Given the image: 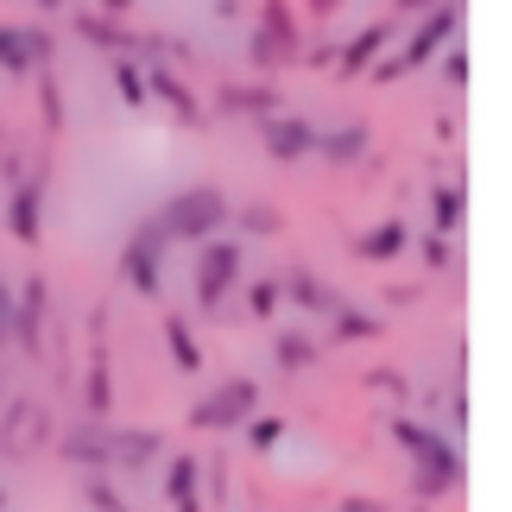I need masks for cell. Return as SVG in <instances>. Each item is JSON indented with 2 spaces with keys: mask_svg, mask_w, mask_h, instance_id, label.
Masks as SVG:
<instances>
[{
  "mask_svg": "<svg viewBox=\"0 0 512 512\" xmlns=\"http://www.w3.org/2000/svg\"><path fill=\"white\" fill-rule=\"evenodd\" d=\"M7 234L26 241V247H38V234H45V165H32L13 184V196H7Z\"/></svg>",
  "mask_w": 512,
  "mask_h": 512,
  "instance_id": "cell-8",
  "label": "cell"
},
{
  "mask_svg": "<svg viewBox=\"0 0 512 512\" xmlns=\"http://www.w3.org/2000/svg\"><path fill=\"white\" fill-rule=\"evenodd\" d=\"M76 32H83L89 45L114 51V57H133V51H140V32H133L127 19H108V13H76Z\"/></svg>",
  "mask_w": 512,
  "mask_h": 512,
  "instance_id": "cell-15",
  "label": "cell"
},
{
  "mask_svg": "<svg viewBox=\"0 0 512 512\" xmlns=\"http://www.w3.org/2000/svg\"><path fill=\"white\" fill-rule=\"evenodd\" d=\"M102 13H108V19H121V13H133V0H102Z\"/></svg>",
  "mask_w": 512,
  "mask_h": 512,
  "instance_id": "cell-37",
  "label": "cell"
},
{
  "mask_svg": "<svg viewBox=\"0 0 512 512\" xmlns=\"http://www.w3.org/2000/svg\"><path fill=\"white\" fill-rule=\"evenodd\" d=\"M279 222H285V215L272 209V203H247V209H241V228H247V234H279Z\"/></svg>",
  "mask_w": 512,
  "mask_h": 512,
  "instance_id": "cell-28",
  "label": "cell"
},
{
  "mask_svg": "<svg viewBox=\"0 0 512 512\" xmlns=\"http://www.w3.org/2000/svg\"><path fill=\"white\" fill-rule=\"evenodd\" d=\"M424 266L430 272H449V266H456V247H449L443 234H424Z\"/></svg>",
  "mask_w": 512,
  "mask_h": 512,
  "instance_id": "cell-29",
  "label": "cell"
},
{
  "mask_svg": "<svg viewBox=\"0 0 512 512\" xmlns=\"http://www.w3.org/2000/svg\"><path fill=\"white\" fill-rule=\"evenodd\" d=\"M45 121H51V127L64 121V102H57V83H51V76H45Z\"/></svg>",
  "mask_w": 512,
  "mask_h": 512,
  "instance_id": "cell-34",
  "label": "cell"
},
{
  "mask_svg": "<svg viewBox=\"0 0 512 512\" xmlns=\"http://www.w3.org/2000/svg\"><path fill=\"white\" fill-rule=\"evenodd\" d=\"M215 108H222V114H241V121H266V114H285V108H279V89H272V83H222Z\"/></svg>",
  "mask_w": 512,
  "mask_h": 512,
  "instance_id": "cell-13",
  "label": "cell"
},
{
  "mask_svg": "<svg viewBox=\"0 0 512 512\" xmlns=\"http://www.w3.org/2000/svg\"><path fill=\"white\" fill-rule=\"evenodd\" d=\"M64 456H76V462H108V430L102 424L70 430V437H64Z\"/></svg>",
  "mask_w": 512,
  "mask_h": 512,
  "instance_id": "cell-23",
  "label": "cell"
},
{
  "mask_svg": "<svg viewBox=\"0 0 512 512\" xmlns=\"http://www.w3.org/2000/svg\"><path fill=\"white\" fill-rule=\"evenodd\" d=\"M253 405H260V386H253V380H228V386H215L209 399H196L190 424L196 430H241L253 418Z\"/></svg>",
  "mask_w": 512,
  "mask_h": 512,
  "instance_id": "cell-6",
  "label": "cell"
},
{
  "mask_svg": "<svg viewBox=\"0 0 512 512\" xmlns=\"http://www.w3.org/2000/svg\"><path fill=\"white\" fill-rule=\"evenodd\" d=\"M89 411H108V367H89Z\"/></svg>",
  "mask_w": 512,
  "mask_h": 512,
  "instance_id": "cell-32",
  "label": "cell"
},
{
  "mask_svg": "<svg viewBox=\"0 0 512 512\" xmlns=\"http://www.w3.org/2000/svg\"><path fill=\"white\" fill-rule=\"evenodd\" d=\"M456 32H462V0H437L418 26H411V38L392 57H380V70H367V76H380V83H399V76L411 70H424V64H437V57L456 45Z\"/></svg>",
  "mask_w": 512,
  "mask_h": 512,
  "instance_id": "cell-1",
  "label": "cell"
},
{
  "mask_svg": "<svg viewBox=\"0 0 512 512\" xmlns=\"http://www.w3.org/2000/svg\"><path fill=\"white\" fill-rule=\"evenodd\" d=\"M152 456H159V437H152V430H108V462L146 468Z\"/></svg>",
  "mask_w": 512,
  "mask_h": 512,
  "instance_id": "cell-19",
  "label": "cell"
},
{
  "mask_svg": "<svg viewBox=\"0 0 512 512\" xmlns=\"http://www.w3.org/2000/svg\"><path fill=\"white\" fill-rule=\"evenodd\" d=\"M0 392H7V380H0Z\"/></svg>",
  "mask_w": 512,
  "mask_h": 512,
  "instance_id": "cell-40",
  "label": "cell"
},
{
  "mask_svg": "<svg viewBox=\"0 0 512 512\" xmlns=\"http://www.w3.org/2000/svg\"><path fill=\"white\" fill-rule=\"evenodd\" d=\"M165 494H171L177 512H203V500H196V462H190V456H177V462L165 468Z\"/></svg>",
  "mask_w": 512,
  "mask_h": 512,
  "instance_id": "cell-20",
  "label": "cell"
},
{
  "mask_svg": "<svg viewBox=\"0 0 512 512\" xmlns=\"http://www.w3.org/2000/svg\"><path fill=\"white\" fill-rule=\"evenodd\" d=\"M51 51L57 45L45 26H0V70L7 76H45Z\"/></svg>",
  "mask_w": 512,
  "mask_h": 512,
  "instance_id": "cell-9",
  "label": "cell"
},
{
  "mask_svg": "<svg viewBox=\"0 0 512 512\" xmlns=\"http://www.w3.org/2000/svg\"><path fill=\"white\" fill-rule=\"evenodd\" d=\"M165 247H171V241H165V234L152 228V222H140V228L127 234V247H121V272H127V285L140 291V298H159V291H165V279H159V253H165Z\"/></svg>",
  "mask_w": 512,
  "mask_h": 512,
  "instance_id": "cell-7",
  "label": "cell"
},
{
  "mask_svg": "<svg viewBox=\"0 0 512 512\" xmlns=\"http://www.w3.org/2000/svg\"><path fill=\"white\" fill-rule=\"evenodd\" d=\"M437 64H443V83H449V89H468V57H462L456 45H449V51L437 57Z\"/></svg>",
  "mask_w": 512,
  "mask_h": 512,
  "instance_id": "cell-30",
  "label": "cell"
},
{
  "mask_svg": "<svg viewBox=\"0 0 512 512\" xmlns=\"http://www.w3.org/2000/svg\"><path fill=\"white\" fill-rule=\"evenodd\" d=\"M279 291H285V298H298L304 310H317V317H336V310H342L336 285H323V279H317V272H310V266H291Z\"/></svg>",
  "mask_w": 512,
  "mask_h": 512,
  "instance_id": "cell-16",
  "label": "cell"
},
{
  "mask_svg": "<svg viewBox=\"0 0 512 512\" xmlns=\"http://www.w3.org/2000/svg\"><path fill=\"white\" fill-rule=\"evenodd\" d=\"M437 0H392V13H430Z\"/></svg>",
  "mask_w": 512,
  "mask_h": 512,
  "instance_id": "cell-35",
  "label": "cell"
},
{
  "mask_svg": "<svg viewBox=\"0 0 512 512\" xmlns=\"http://www.w3.org/2000/svg\"><path fill=\"white\" fill-rule=\"evenodd\" d=\"M342 512H386L380 500H361V494H354V500H342Z\"/></svg>",
  "mask_w": 512,
  "mask_h": 512,
  "instance_id": "cell-36",
  "label": "cell"
},
{
  "mask_svg": "<svg viewBox=\"0 0 512 512\" xmlns=\"http://www.w3.org/2000/svg\"><path fill=\"white\" fill-rule=\"evenodd\" d=\"M260 127V146L272 152V159H310V146H317V121H304V114H266V121H253Z\"/></svg>",
  "mask_w": 512,
  "mask_h": 512,
  "instance_id": "cell-11",
  "label": "cell"
},
{
  "mask_svg": "<svg viewBox=\"0 0 512 512\" xmlns=\"http://www.w3.org/2000/svg\"><path fill=\"white\" fill-rule=\"evenodd\" d=\"M304 57V32H298V13L291 0H260V19H253V38H247V64L272 76V70H291Z\"/></svg>",
  "mask_w": 512,
  "mask_h": 512,
  "instance_id": "cell-4",
  "label": "cell"
},
{
  "mask_svg": "<svg viewBox=\"0 0 512 512\" xmlns=\"http://www.w3.org/2000/svg\"><path fill=\"white\" fill-rule=\"evenodd\" d=\"M310 361H317V342L298 336V329H285V336H279V367L298 373V367H310Z\"/></svg>",
  "mask_w": 512,
  "mask_h": 512,
  "instance_id": "cell-25",
  "label": "cell"
},
{
  "mask_svg": "<svg viewBox=\"0 0 512 512\" xmlns=\"http://www.w3.org/2000/svg\"><path fill=\"white\" fill-rule=\"evenodd\" d=\"M114 95L127 108H146V64L140 57H114Z\"/></svg>",
  "mask_w": 512,
  "mask_h": 512,
  "instance_id": "cell-22",
  "label": "cell"
},
{
  "mask_svg": "<svg viewBox=\"0 0 512 512\" xmlns=\"http://www.w3.org/2000/svg\"><path fill=\"white\" fill-rule=\"evenodd\" d=\"M430 228L437 234L462 228V184H430Z\"/></svg>",
  "mask_w": 512,
  "mask_h": 512,
  "instance_id": "cell-21",
  "label": "cell"
},
{
  "mask_svg": "<svg viewBox=\"0 0 512 512\" xmlns=\"http://www.w3.org/2000/svg\"><path fill=\"white\" fill-rule=\"evenodd\" d=\"M380 336V317H367V310H336V342H367Z\"/></svg>",
  "mask_w": 512,
  "mask_h": 512,
  "instance_id": "cell-26",
  "label": "cell"
},
{
  "mask_svg": "<svg viewBox=\"0 0 512 512\" xmlns=\"http://www.w3.org/2000/svg\"><path fill=\"white\" fill-rule=\"evenodd\" d=\"M13 336L38 348V336H45V279L26 285V298H13Z\"/></svg>",
  "mask_w": 512,
  "mask_h": 512,
  "instance_id": "cell-17",
  "label": "cell"
},
{
  "mask_svg": "<svg viewBox=\"0 0 512 512\" xmlns=\"http://www.w3.org/2000/svg\"><path fill=\"white\" fill-rule=\"evenodd\" d=\"M241 285V241L234 234H215L196 253V304L203 310H222V298Z\"/></svg>",
  "mask_w": 512,
  "mask_h": 512,
  "instance_id": "cell-5",
  "label": "cell"
},
{
  "mask_svg": "<svg viewBox=\"0 0 512 512\" xmlns=\"http://www.w3.org/2000/svg\"><path fill=\"white\" fill-rule=\"evenodd\" d=\"M146 102H165L184 127H209V121H203V102L190 95V83H184L177 70H165V64H146Z\"/></svg>",
  "mask_w": 512,
  "mask_h": 512,
  "instance_id": "cell-12",
  "label": "cell"
},
{
  "mask_svg": "<svg viewBox=\"0 0 512 512\" xmlns=\"http://www.w3.org/2000/svg\"><path fill=\"white\" fill-rule=\"evenodd\" d=\"M247 304H253V317H260V323H272V317H279V304H285V291H279V279H253V291H247Z\"/></svg>",
  "mask_w": 512,
  "mask_h": 512,
  "instance_id": "cell-27",
  "label": "cell"
},
{
  "mask_svg": "<svg viewBox=\"0 0 512 512\" xmlns=\"http://www.w3.org/2000/svg\"><path fill=\"white\" fill-rule=\"evenodd\" d=\"M165 348L177 354V367H184V373L203 367V348H196V336H190V323H184V317H171V323H165Z\"/></svg>",
  "mask_w": 512,
  "mask_h": 512,
  "instance_id": "cell-24",
  "label": "cell"
},
{
  "mask_svg": "<svg viewBox=\"0 0 512 512\" xmlns=\"http://www.w3.org/2000/svg\"><path fill=\"white\" fill-rule=\"evenodd\" d=\"M342 7V0H310V13H336Z\"/></svg>",
  "mask_w": 512,
  "mask_h": 512,
  "instance_id": "cell-38",
  "label": "cell"
},
{
  "mask_svg": "<svg viewBox=\"0 0 512 512\" xmlns=\"http://www.w3.org/2000/svg\"><path fill=\"white\" fill-rule=\"evenodd\" d=\"M152 228L165 234V241H215L222 234V222H228V196L215 190V184H190V190H177V196H165L159 209L146 215Z\"/></svg>",
  "mask_w": 512,
  "mask_h": 512,
  "instance_id": "cell-2",
  "label": "cell"
},
{
  "mask_svg": "<svg viewBox=\"0 0 512 512\" xmlns=\"http://www.w3.org/2000/svg\"><path fill=\"white\" fill-rule=\"evenodd\" d=\"M392 437H399L411 456H418V494L424 500H437V494H449V487L462 481V456H456V443L449 437H437L430 424H418V418H392Z\"/></svg>",
  "mask_w": 512,
  "mask_h": 512,
  "instance_id": "cell-3",
  "label": "cell"
},
{
  "mask_svg": "<svg viewBox=\"0 0 512 512\" xmlns=\"http://www.w3.org/2000/svg\"><path fill=\"white\" fill-rule=\"evenodd\" d=\"M405 241H411L405 222H380V228H367L361 241H354V253L373 260V266H386V260H399V253H405Z\"/></svg>",
  "mask_w": 512,
  "mask_h": 512,
  "instance_id": "cell-18",
  "label": "cell"
},
{
  "mask_svg": "<svg viewBox=\"0 0 512 512\" xmlns=\"http://www.w3.org/2000/svg\"><path fill=\"white\" fill-rule=\"evenodd\" d=\"M38 7H64V0H38Z\"/></svg>",
  "mask_w": 512,
  "mask_h": 512,
  "instance_id": "cell-39",
  "label": "cell"
},
{
  "mask_svg": "<svg viewBox=\"0 0 512 512\" xmlns=\"http://www.w3.org/2000/svg\"><path fill=\"white\" fill-rule=\"evenodd\" d=\"M392 38H399V19H367V26L354 32L342 51H336V76H342V83H354V76H367V70L386 57V45H392Z\"/></svg>",
  "mask_w": 512,
  "mask_h": 512,
  "instance_id": "cell-10",
  "label": "cell"
},
{
  "mask_svg": "<svg viewBox=\"0 0 512 512\" xmlns=\"http://www.w3.org/2000/svg\"><path fill=\"white\" fill-rule=\"evenodd\" d=\"M373 146V133H367V121H342V127H317V159H329V165H354L361 152Z\"/></svg>",
  "mask_w": 512,
  "mask_h": 512,
  "instance_id": "cell-14",
  "label": "cell"
},
{
  "mask_svg": "<svg viewBox=\"0 0 512 512\" xmlns=\"http://www.w3.org/2000/svg\"><path fill=\"white\" fill-rule=\"evenodd\" d=\"M13 336V291H7V279H0V342Z\"/></svg>",
  "mask_w": 512,
  "mask_h": 512,
  "instance_id": "cell-33",
  "label": "cell"
},
{
  "mask_svg": "<svg viewBox=\"0 0 512 512\" xmlns=\"http://www.w3.org/2000/svg\"><path fill=\"white\" fill-rule=\"evenodd\" d=\"M247 424H253V430H247V437H253V449H272V443L285 437V424H279V418H247Z\"/></svg>",
  "mask_w": 512,
  "mask_h": 512,
  "instance_id": "cell-31",
  "label": "cell"
}]
</instances>
